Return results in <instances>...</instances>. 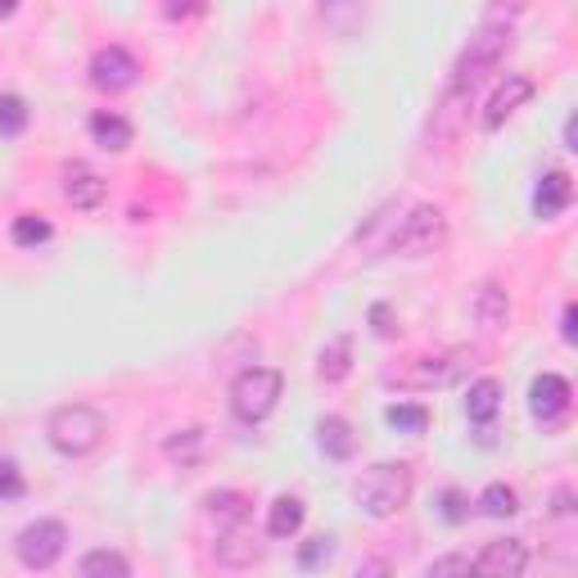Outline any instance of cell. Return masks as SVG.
I'll list each match as a JSON object with an SVG mask.
<instances>
[{
    "label": "cell",
    "instance_id": "1",
    "mask_svg": "<svg viewBox=\"0 0 578 578\" xmlns=\"http://www.w3.org/2000/svg\"><path fill=\"white\" fill-rule=\"evenodd\" d=\"M520 10H502L497 5L484 23H479V32L466 42V50L456 55V64H452V100H471L488 77L497 72V64L507 59V50H511V42H515V32H511V19H515Z\"/></svg>",
    "mask_w": 578,
    "mask_h": 578
},
{
    "label": "cell",
    "instance_id": "2",
    "mask_svg": "<svg viewBox=\"0 0 578 578\" xmlns=\"http://www.w3.org/2000/svg\"><path fill=\"white\" fill-rule=\"evenodd\" d=\"M46 439H50V447H55L59 456L82 461V456H91V452L104 447L109 420H104V411L91 407V403H68V407H55V411H50Z\"/></svg>",
    "mask_w": 578,
    "mask_h": 578
},
{
    "label": "cell",
    "instance_id": "3",
    "mask_svg": "<svg viewBox=\"0 0 578 578\" xmlns=\"http://www.w3.org/2000/svg\"><path fill=\"white\" fill-rule=\"evenodd\" d=\"M411 488H416L411 461H375L371 471L358 475L353 497H358V507L371 520H389V515H398L411 502Z\"/></svg>",
    "mask_w": 578,
    "mask_h": 578
},
{
    "label": "cell",
    "instance_id": "4",
    "mask_svg": "<svg viewBox=\"0 0 578 578\" xmlns=\"http://www.w3.org/2000/svg\"><path fill=\"white\" fill-rule=\"evenodd\" d=\"M281 394H285V379L276 366H249L230 384V411H236V420H245V426H262V420L276 411Z\"/></svg>",
    "mask_w": 578,
    "mask_h": 578
},
{
    "label": "cell",
    "instance_id": "5",
    "mask_svg": "<svg viewBox=\"0 0 578 578\" xmlns=\"http://www.w3.org/2000/svg\"><path fill=\"white\" fill-rule=\"evenodd\" d=\"M447 245V213L439 204H416L403 226L394 230V240H389V253L398 258H430Z\"/></svg>",
    "mask_w": 578,
    "mask_h": 578
},
{
    "label": "cell",
    "instance_id": "6",
    "mask_svg": "<svg viewBox=\"0 0 578 578\" xmlns=\"http://www.w3.org/2000/svg\"><path fill=\"white\" fill-rule=\"evenodd\" d=\"M64 547H68V529H64L59 520H32V524L19 529V537H14V556H19V565L32 569V574L50 569V565L64 556Z\"/></svg>",
    "mask_w": 578,
    "mask_h": 578
},
{
    "label": "cell",
    "instance_id": "7",
    "mask_svg": "<svg viewBox=\"0 0 578 578\" xmlns=\"http://www.w3.org/2000/svg\"><path fill=\"white\" fill-rule=\"evenodd\" d=\"M136 77H140V64H136V55L127 46H100L91 55V87L95 91H109V95L132 91Z\"/></svg>",
    "mask_w": 578,
    "mask_h": 578
},
{
    "label": "cell",
    "instance_id": "8",
    "mask_svg": "<svg viewBox=\"0 0 578 578\" xmlns=\"http://www.w3.org/2000/svg\"><path fill=\"white\" fill-rule=\"evenodd\" d=\"M529 569V547L524 537H497L479 552V560L471 565L475 578H524Z\"/></svg>",
    "mask_w": 578,
    "mask_h": 578
},
{
    "label": "cell",
    "instance_id": "9",
    "mask_svg": "<svg viewBox=\"0 0 578 578\" xmlns=\"http://www.w3.org/2000/svg\"><path fill=\"white\" fill-rule=\"evenodd\" d=\"M533 91H537V87H533V77L511 72L507 82L492 91V100L484 104V118H479V123H484V132H502V127H507V118H515V113L533 100Z\"/></svg>",
    "mask_w": 578,
    "mask_h": 578
},
{
    "label": "cell",
    "instance_id": "10",
    "mask_svg": "<svg viewBox=\"0 0 578 578\" xmlns=\"http://www.w3.org/2000/svg\"><path fill=\"white\" fill-rule=\"evenodd\" d=\"M569 403H574V389H569V379L565 375H537L529 384V411L543 420V426H560V420L569 416Z\"/></svg>",
    "mask_w": 578,
    "mask_h": 578
},
{
    "label": "cell",
    "instance_id": "11",
    "mask_svg": "<svg viewBox=\"0 0 578 578\" xmlns=\"http://www.w3.org/2000/svg\"><path fill=\"white\" fill-rule=\"evenodd\" d=\"M213 556H217V565L249 569V565H258V560H262V543L253 537V529H249V524H240V529H222V533H217Z\"/></svg>",
    "mask_w": 578,
    "mask_h": 578
},
{
    "label": "cell",
    "instance_id": "12",
    "mask_svg": "<svg viewBox=\"0 0 578 578\" xmlns=\"http://www.w3.org/2000/svg\"><path fill=\"white\" fill-rule=\"evenodd\" d=\"M64 200H68L77 213H95V208L109 200V185H104V177H95L91 168L72 163V168L64 172Z\"/></svg>",
    "mask_w": 578,
    "mask_h": 578
},
{
    "label": "cell",
    "instance_id": "13",
    "mask_svg": "<svg viewBox=\"0 0 578 578\" xmlns=\"http://www.w3.org/2000/svg\"><path fill=\"white\" fill-rule=\"evenodd\" d=\"M204 515L217 520V533H222V529H240V524H249V515H253V497L240 492V488H217V492L204 497Z\"/></svg>",
    "mask_w": 578,
    "mask_h": 578
},
{
    "label": "cell",
    "instance_id": "14",
    "mask_svg": "<svg viewBox=\"0 0 578 578\" xmlns=\"http://www.w3.org/2000/svg\"><path fill=\"white\" fill-rule=\"evenodd\" d=\"M574 204V177L569 172H547L543 181H537V190H533V213L543 217V222H552V217H560L565 208Z\"/></svg>",
    "mask_w": 578,
    "mask_h": 578
},
{
    "label": "cell",
    "instance_id": "15",
    "mask_svg": "<svg viewBox=\"0 0 578 578\" xmlns=\"http://www.w3.org/2000/svg\"><path fill=\"white\" fill-rule=\"evenodd\" d=\"M208 447H213V439H208V430H204V426L177 430V434L163 443L168 461H172V466H181V471H195V466H204V461H208Z\"/></svg>",
    "mask_w": 578,
    "mask_h": 578
},
{
    "label": "cell",
    "instance_id": "16",
    "mask_svg": "<svg viewBox=\"0 0 578 578\" xmlns=\"http://www.w3.org/2000/svg\"><path fill=\"white\" fill-rule=\"evenodd\" d=\"M349 375H353V335H335L317 358V379L321 384H343Z\"/></svg>",
    "mask_w": 578,
    "mask_h": 578
},
{
    "label": "cell",
    "instance_id": "17",
    "mask_svg": "<svg viewBox=\"0 0 578 578\" xmlns=\"http://www.w3.org/2000/svg\"><path fill=\"white\" fill-rule=\"evenodd\" d=\"M475 317H479L484 330H507V321H511V298H507V290L497 285V281H484L475 290Z\"/></svg>",
    "mask_w": 578,
    "mask_h": 578
},
{
    "label": "cell",
    "instance_id": "18",
    "mask_svg": "<svg viewBox=\"0 0 578 578\" xmlns=\"http://www.w3.org/2000/svg\"><path fill=\"white\" fill-rule=\"evenodd\" d=\"M317 443H321V452L330 461H353V452H358V434H353V426L343 416H321Z\"/></svg>",
    "mask_w": 578,
    "mask_h": 578
},
{
    "label": "cell",
    "instance_id": "19",
    "mask_svg": "<svg viewBox=\"0 0 578 578\" xmlns=\"http://www.w3.org/2000/svg\"><path fill=\"white\" fill-rule=\"evenodd\" d=\"M497 411H502V384H497L492 375L475 379V384H471V394H466V416H471V426L484 430Z\"/></svg>",
    "mask_w": 578,
    "mask_h": 578
},
{
    "label": "cell",
    "instance_id": "20",
    "mask_svg": "<svg viewBox=\"0 0 578 578\" xmlns=\"http://www.w3.org/2000/svg\"><path fill=\"white\" fill-rule=\"evenodd\" d=\"M461 358H466V353L420 358V366L411 371V384H420V389H443V384H452V379L461 375Z\"/></svg>",
    "mask_w": 578,
    "mask_h": 578
},
{
    "label": "cell",
    "instance_id": "21",
    "mask_svg": "<svg viewBox=\"0 0 578 578\" xmlns=\"http://www.w3.org/2000/svg\"><path fill=\"white\" fill-rule=\"evenodd\" d=\"M91 136H95V145H100V149L123 154V149L132 145V123L123 118V113H109V109H100L95 118H91Z\"/></svg>",
    "mask_w": 578,
    "mask_h": 578
},
{
    "label": "cell",
    "instance_id": "22",
    "mask_svg": "<svg viewBox=\"0 0 578 578\" xmlns=\"http://www.w3.org/2000/svg\"><path fill=\"white\" fill-rule=\"evenodd\" d=\"M307 520V507L298 502V497H276L272 511H267V533L272 537H294Z\"/></svg>",
    "mask_w": 578,
    "mask_h": 578
},
{
    "label": "cell",
    "instance_id": "23",
    "mask_svg": "<svg viewBox=\"0 0 578 578\" xmlns=\"http://www.w3.org/2000/svg\"><path fill=\"white\" fill-rule=\"evenodd\" d=\"M77 574H82V578H132V565H127L123 552L100 547V552H87V556H82Z\"/></svg>",
    "mask_w": 578,
    "mask_h": 578
},
{
    "label": "cell",
    "instance_id": "24",
    "mask_svg": "<svg viewBox=\"0 0 578 578\" xmlns=\"http://www.w3.org/2000/svg\"><path fill=\"white\" fill-rule=\"evenodd\" d=\"M479 511L492 515V520H507V515L520 511V492H515L511 484H488V488L479 492Z\"/></svg>",
    "mask_w": 578,
    "mask_h": 578
},
{
    "label": "cell",
    "instance_id": "25",
    "mask_svg": "<svg viewBox=\"0 0 578 578\" xmlns=\"http://www.w3.org/2000/svg\"><path fill=\"white\" fill-rule=\"evenodd\" d=\"M10 236H14L19 249H36V245H46V240L55 236V226H50L46 217H36V213H23V217H14Z\"/></svg>",
    "mask_w": 578,
    "mask_h": 578
},
{
    "label": "cell",
    "instance_id": "26",
    "mask_svg": "<svg viewBox=\"0 0 578 578\" xmlns=\"http://www.w3.org/2000/svg\"><path fill=\"white\" fill-rule=\"evenodd\" d=\"M384 420H389L394 430H403V434H426L430 430V411L420 403H394L389 411H384Z\"/></svg>",
    "mask_w": 578,
    "mask_h": 578
},
{
    "label": "cell",
    "instance_id": "27",
    "mask_svg": "<svg viewBox=\"0 0 578 578\" xmlns=\"http://www.w3.org/2000/svg\"><path fill=\"white\" fill-rule=\"evenodd\" d=\"M27 100L23 95H0V136H23L27 132Z\"/></svg>",
    "mask_w": 578,
    "mask_h": 578
},
{
    "label": "cell",
    "instance_id": "28",
    "mask_svg": "<svg viewBox=\"0 0 578 578\" xmlns=\"http://www.w3.org/2000/svg\"><path fill=\"white\" fill-rule=\"evenodd\" d=\"M27 492V479L23 471L14 466V461H0V502H14V497Z\"/></svg>",
    "mask_w": 578,
    "mask_h": 578
},
{
    "label": "cell",
    "instance_id": "29",
    "mask_svg": "<svg viewBox=\"0 0 578 578\" xmlns=\"http://www.w3.org/2000/svg\"><path fill=\"white\" fill-rule=\"evenodd\" d=\"M426 578H475V574H471V560H466V556L452 552V556H439V560L430 565Z\"/></svg>",
    "mask_w": 578,
    "mask_h": 578
},
{
    "label": "cell",
    "instance_id": "30",
    "mask_svg": "<svg viewBox=\"0 0 578 578\" xmlns=\"http://www.w3.org/2000/svg\"><path fill=\"white\" fill-rule=\"evenodd\" d=\"M326 556H330V537H313V543H307V547L298 552L303 565H317V560H326Z\"/></svg>",
    "mask_w": 578,
    "mask_h": 578
},
{
    "label": "cell",
    "instance_id": "31",
    "mask_svg": "<svg viewBox=\"0 0 578 578\" xmlns=\"http://www.w3.org/2000/svg\"><path fill=\"white\" fill-rule=\"evenodd\" d=\"M371 330L384 339V335H394V326H389V307H384V303H375L371 307Z\"/></svg>",
    "mask_w": 578,
    "mask_h": 578
},
{
    "label": "cell",
    "instance_id": "32",
    "mask_svg": "<svg viewBox=\"0 0 578 578\" xmlns=\"http://www.w3.org/2000/svg\"><path fill=\"white\" fill-rule=\"evenodd\" d=\"M358 578H394V569H389V560H362V569H358Z\"/></svg>",
    "mask_w": 578,
    "mask_h": 578
},
{
    "label": "cell",
    "instance_id": "33",
    "mask_svg": "<svg viewBox=\"0 0 578 578\" xmlns=\"http://www.w3.org/2000/svg\"><path fill=\"white\" fill-rule=\"evenodd\" d=\"M574 321H578V307H574V303H565V317H560V339H565V343H574V339H578Z\"/></svg>",
    "mask_w": 578,
    "mask_h": 578
},
{
    "label": "cell",
    "instance_id": "34",
    "mask_svg": "<svg viewBox=\"0 0 578 578\" xmlns=\"http://www.w3.org/2000/svg\"><path fill=\"white\" fill-rule=\"evenodd\" d=\"M552 511H556V515H569V511H574V492H569V488H556Z\"/></svg>",
    "mask_w": 578,
    "mask_h": 578
},
{
    "label": "cell",
    "instance_id": "35",
    "mask_svg": "<svg viewBox=\"0 0 578 578\" xmlns=\"http://www.w3.org/2000/svg\"><path fill=\"white\" fill-rule=\"evenodd\" d=\"M443 502H447V520H466V511H461V492H443Z\"/></svg>",
    "mask_w": 578,
    "mask_h": 578
},
{
    "label": "cell",
    "instance_id": "36",
    "mask_svg": "<svg viewBox=\"0 0 578 578\" xmlns=\"http://www.w3.org/2000/svg\"><path fill=\"white\" fill-rule=\"evenodd\" d=\"M565 149H578V123L574 118L565 123Z\"/></svg>",
    "mask_w": 578,
    "mask_h": 578
},
{
    "label": "cell",
    "instance_id": "37",
    "mask_svg": "<svg viewBox=\"0 0 578 578\" xmlns=\"http://www.w3.org/2000/svg\"><path fill=\"white\" fill-rule=\"evenodd\" d=\"M19 14V5H10V0H5V5H0V19H14Z\"/></svg>",
    "mask_w": 578,
    "mask_h": 578
}]
</instances>
